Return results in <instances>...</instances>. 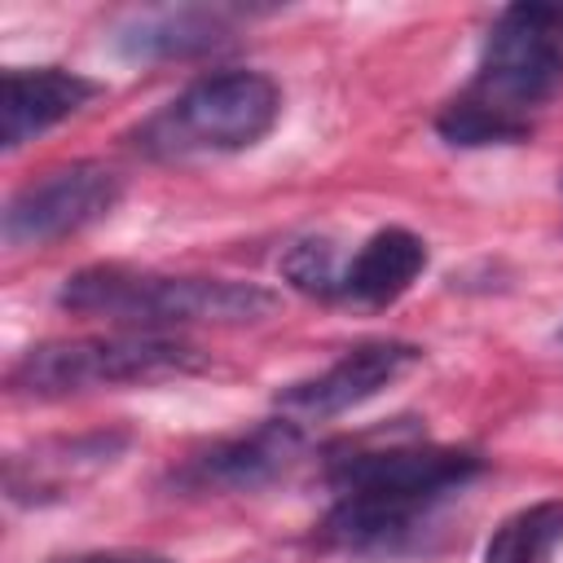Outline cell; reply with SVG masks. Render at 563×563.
<instances>
[{"instance_id": "obj_1", "label": "cell", "mask_w": 563, "mask_h": 563, "mask_svg": "<svg viewBox=\"0 0 563 563\" xmlns=\"http://www.w3.org/2000/svg\"><path fill=\"white\" fill-rule=\"evenodd\" d=\"M57 303L88 317H110L123 325H242L277 308V295L255 282L229 277H163L123 264H97L66 277Z\"/></svg>"}, {"instance_id": "obj_2", "label": "cell", "mask_w": 563, "mask_h": 563, "mask_svg": "<svg viewBox=\"0 0 563 563\" xmlns=\"http://www.w3.org/2000/svg\"><path fill=\"white\" fill-rule=\"evenodd\" d=\"M282 114V92L264 70H220L189 84L158 114H150L132 141L154 158L233 154L255 145Z\"/></svg>"}, {"instance_id": "obj_3", "label": "cell", "mask_w": 563, "mask_h": 563, "mask_svg": "<svg viewBox=\"0 0 563 563\" xmlns=\"http://www.w3.org/2000/svg\"><path fill=\"white\" fill-rule=\"evenodd\" d=\"M207 361L198 347L158 339V334H92V339H57L31 347L13 369L9 387L26 396H66L88 387L119 383H154L172 374H194Z\"/></svg>"}, {"instance_id": "obj_4", "label": "cell", "mask_w": 563, "mask_h": 563, "mask_svg": "<svg viewBox=\"0 0 563 563\" xmlns=\"http://www.w3.org/2000/svg\"><path fill=\"white\" fill-rule=\"evenodd\" d=\"M563 88V4H510L493 22L471 97L528 119Z\"/></svg>"}, {"instance_id": "obj_5", "label": "cell", "mask_w": 563, "mask_h": 563, "mask_svg": "<svg viewBox=\"0 0 563 563\" xmlns=\"http://www.w3.org/2000/svg\"><path fill=\"white\" fill-rule=\"evenodd\" d=\"M119 202V176L101 163H70L18 189L0 216L9 246H44L101 220Z\"/></svg>"}, {"instance_id": "obj_6", "label": "cell", "mask_w": 563, "mask_h": 563, "mask_svg": "<svg viewBox=\"0 0 563 563\" xmlns=\"http://www.w3.org/2000/svg\"><path fill=\"white\" fill-rule=\"evenodd\" d=\"M422 361V352L413 343L400 339H374V343H356L347 347L330 369H321L317 378L290 383L277 405L295 418H334L369 396H378L387 383H396L405 369H413Z\"/></svg>"}, {"instance_id": "obj_7", "label": "cell", "mask_w": 563, "mask_h": 563, "mask_svg": "<svg viewBox=\"0 0 563 563\" xmlns=\"http://www.w3.org/2000/svg\"><path fill=\"white\" fill-rule=\"evenodd\" d=\"M475 471H479L475 453L427 449V444H396V449H374V453L339 457L334 471H330V484L339 493L387 488V493H435V497H449Z\"/></svg>"}, {"instance_id": "obj_8", "label": "cell", "mask_w": 563, "mask_h": 563, "mask_svg": "<svg viewBox=\"0 0 563 563\" xmlns=\"http://www.w3.org/2000/svg\"><path fill=\"white\" fill-rule=\"evenodd\" d=\"M97 97V84L62 70V66H40V70H9L0 84V145L18 150L22 141L48 132L53 123L70 119Z\"/></svg>"}, {"instance_id": "obj_9", "label": "cell", "mask_w": 563, "mask_h": 563, "mask_svg": "<svg viewBox=\"0 0 563 563\" xmlns=\"http://www.w3.org/2000/svg\"><path fill=\"white\" fill-rule=\"evenodd\" d=\"M303 449V435L290 418H268L233 440L211 444L198 462H194V479L198 484H216V488H233V493H251L273 484Z\"/></svg>"}, {"instance_id": "obj_10", "label": "cell", "mask_w": 563, "mask_h": 563, "mask_svg": "<svg viewBox=\"0 0 563 563\" xmlns=\"http://www.w3.org/2000/svg\"><path fill=\"white\" fill-rule=\"evenodd\" d=\"M233 9L211 4H180V9H150L128 18L114 31V48L123 57L158 62V57H198L229 40Z\"/></svg>"}, {"instance_id": "obj_11", "label": "cell", "mask_w": 563, "mask_h": 563, "mask_svg": "<svg viewBox=\"0 0 563 563\" xmlns=\"http://www.w3.org/2000/svg\"><path fill=\"white\" fill-rule=\"evenodd\" d=\"M427 268V246L409 229H378L361 242L352 264L343 268V295L361 303H387Z\"/></svg>"}, {"instance_id": "obj_12", "label": "cell", "mask_w": 563, "mask_h": 563, "mask_svg": "<svg viewBox=\"0 0 563 563\" xmlns=\"http://www.w3.org/2000/svg\"><path fill=\"white\" fill-rule=\"evenodd\" d=\"M563 541V501H537L501 519L484 545V563H545Z\"/></svg>"}, {"instance_id": "obj_13", "label": "cell", "mask_w": 563, "mask_h": 563, "mask_svg": "<svg viewBox=\"0 0 563 563\" xmlns=\"http://www.w3.org/2000/svg\"><path fill=\"white\" fill-rule=\"evenodd\" d=\"M435 132L449 145H506V141H523L532 132V123L466 92L444 106V114L435 119Z\"/></svg>"}, {"instance_id": "obj_14", "label": "cell", "mask_w": 563, "mask_h": 563, "mask_svg": "<svg viewBox=\"0 0 563 563\" xmlns=\"http://www.w3.org/2000/svg\"><path fill=\"white\" fill-rule=\"evenodd\" d=\"M282 277L303 290V295H317V299H330L343 290V268L334 260V246L325 238H303L295 242L286 255H282Z\"/></svg>"}, {"instance_id": "obj_15", "label": "cell", "mask_w": 563, "mask_h": 563, "mask_svg": "<svg viewBox=\"0 0 563 563\" xmlns=\"http://www.w3.org/2000/svg\"><path fill=\"white\" fill-rule=\"evenodd\" d=\"M53 563H172V559H158V554H66Z\"/></svg>"}]
</instances>
